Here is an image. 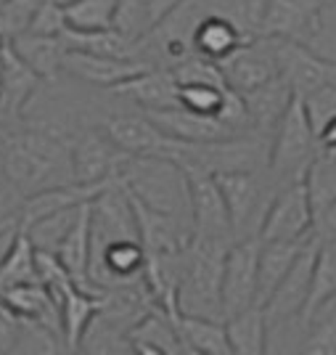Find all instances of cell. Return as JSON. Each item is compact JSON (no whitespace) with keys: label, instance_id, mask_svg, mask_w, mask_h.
<instances>
[{"label":"cell","instance_id":"60d3db41","mask_svg":"<svg viewBox=\"0 0 336 355\" xmlns=\"http://www.w3.org/2000/svg\"><path fill=\"white\" fill-rule=\"evenodd\" d=\"M312 234L318 241H326L328 236L336 234V199H331L326 207H321L315 212V220H312Z\"/></svg>","mask_w":336,"mask_h":355},{"label":"cell","instance_id":"52a82bcc","mask_svg":"<svg viewBox=\"0 0 336 355\" xmlns=\"http://www.w3.org/2000/svg\"><path fill=\"white\" fill-rule=\"evenodd\" d=\"M312 205L305 180L281 186L265 209L260 241H305L312 236Z\"/></svg>","mask_w":336,"mask_h":355},{"label":"cell","instance_id":"4dcf8cb0","mask_svg":"<svg viewBox=\"0 0 336 355\" xmlns=\"http://www.w3.org/2000/svg\"><path fill=\"white\" fill-rule=\"evenodd\" d=\"M77 355H135V347L127 329L96 315L77 345Z\"/></svg>","mask_w":336,"mask_h":355},{"label":"cell","instance_id":"484cf974","mask_svg":"<svg viewBox=\"0 0 336 355\" xmlns=\"http://www.w3.org/2000/svg\"><path fill=\"white\" fill-rule=\"evenodd\" d=\"M88 252H90V236H88V202H85L80 207V212H77V220L67 231V236L61 239V244L56 247L53 254H56V260L61 263V268L72 276V282L77 286L96 292L88 282Z\"/></svg>","mask_w":336,"mask_h":355},{"label":"cell","instance_id":"b9f144b4","mask_svg":"<svg viewBox=\"0 0 336 355\" xmlns=\"http://www.w3.org/2000/svg\"><path fill=\"white\" fill-rule=\"evenodd\" d=\"M180 6V0H146V21H148V32L154 30L159 21H164L167 16L175 11ZM146 32V35H148Z\"/></svg>","mask_w":336,"mask_h":355},{"label":"cell","instance_id":"44dd1931","mask_svg":"<svg viewBox=\"0 0 336 355\" xmlns=\"http://www.w3.org/2000/svg\"><path fill=\"white\" fill-rule=\"evenodd\" d=\"M51 297L56 300V308H59L61 337L67 342V347L77 353V345L82 340L85 329L101 311V295L82 289L77 284H67V286L56 289Z\"/></svg>","mask_w":336,"mask_h":355},{"label":"cell","instance_id":"ee69618b","mask_svg":"<svg viewBox=\"0 0 336 355\" xmlns=\"http://www.w3.org/2000/svg\"><path fill=\"white\" fill-rule=\"evenodd\" d=\"M321 250L326 252V254H328V257H331V260L336 263V234H334V236H328L326 241H321Z\"/></svg>","mask_w":336,"mask_h":355},{"label":"cell","instance_id":"e575fe53","mask_svg":"<svg viewBox=\"0 0 336 355\" xmlns=\"http://www.w3.org/2000/svg\"><path fill=\"white\" fill-rule=\"evenodd\" d=\"M225 85H177V106L193 112V114H204V117H218L222 98H225Z\"/></svg>","mask_w":336,"mask_h":355},{"label":"cell","instance_id":"ffe728a7","mask_svg":"<svg viewBox=\"0 0 336 355\" xmlns=\"http://www.w3.org/2000/svg\"><path fill=\"white\" fill-rule=\"evenodd\" d=\"M109 93L141 106V112H159L177 106V83L173 72L164 67H148L141 74L119 83Z\"/></svg>","mask_w":336,"mask_h":355},{"label":"cell","instance_id":"8d00e7d4","mask_svg":"<svg viewBox=\"0 0 336 355\" xmlns=\"http://www.w3.org/2000/svg\"><path fill=\"white\" fill-rule=\"evenodd\" d=\"M170 72H173L177 85H191V83H199V85H225L218 64L209 59H202L196 53H191L183 61H177L175 67H170Z\"/></svg>","mask_w":336,"mask_h":355},{"label":"cell","instance_id":"7c38bea8","mask_svg":"<svg viewBox=\"0 0 336 355\" xmlns=\"http://www.w3.org/2000/svg\"><path fill=\"white\" fill-rule=\"evenodd\" d=\"M186 186H188L191 236L231 244L233 241L231 218H228V209H225L215 175L186 173Z\"/></svg>","mask_w":336,"mask_h":355},{"label":"cell","instance_id":"7bdbcfd3","mask_svg":"<svg viewBox=\"0 0 336 355\" xmlns=\"http://www.w3.org/2000/svg\"><path fill=\"white\" fill-rule=\"evenodd\" d=\"M318 144L326 148H336V117H331L318 130Z\"/></svg>","mask_w":336,"mask_h":355},{"label":"cell","instance_id":"277c9868","mask_svg":"<svg viewBox=\"0 0 336 355\" xmlns=\"http://www.w3.org/2000/svg\"><path fill=\"white\" fill-rule=\"evenodd\" d=\"M318 148H321L318 133L307 117L302 101L294 96L270 135L267 162H265V173L270 178V183L281 189L297 180H305L307 167L318 154Z\"/></svg>","mask_w":336,"mask_h":355},{"label":"cell","instance_id":"6da1fadb","mask_svg":"<svg viewBox=\"0 0 336 355\" xmlns=\"http://www.w3.org/2000/svg\"><path fill=\"white\" fill-rule=\"evenodd\" d=\"M0 170L21 199L74 183L69 144L19 122L0 125Z\"/></svg>","mask_w":336,"mask_h":355},{"label":"cell","instance_id":"f546056e","mask_svg":"<svg viewBox=\"0 0 336 355\" xmlns=\"http://www.w3.org/2000/svg\"><path fill=\"white\" fill-rule=\"evenodd\" d=\"M30 282H40L37 279V250L30 236L21 228H16L8 250L0 257V289Z\"/></svg>","mask_w":336,"mask_h":355},{"label":"cell","instance_id":"ba28073f","mask_svg":"<svg viewBox=\"0 0 336 355\" xmlns=\"http://www.w3.org/2000/svg\"><path fill=\"white\" fill-rule=\"evenodd\" d=\"M257 260H260V239H238L225 250L222 273H220V302L225 321L254 305Z\"/></svg>","mask_w":336,"mask_h":355},{"label":"cell","instance_id":"8fae6325","mask_svg":"<svg viewBox=\"0 0 336 355\" xmlns=\"http://www.w3.org/2000/svg\"><path fill=\"white\" fill-rule=\"evenodd\" d=\"M331 0H265L260 35L310 45Z\"/></svg>","mask_w":336,"mask_h":355},{"label":"cell","instance_id":"ac0fdd59","mask_svg":"<svg viewBox=\"0 0 336 355\" xmlns=\"http://www.w3.org/2000/svg\"><path fill=\"white\" fill-rule=\"evenodd\" d=\"M247 40H251V37L231 16L215 14V11L199 16V21L191 30V51L202 59L215 61V64L228 59L236 48H241Z\"/></svg>","mask_w":336,"mask_h":355},{"label":"cell","instance_id":"8992f818","mask_svg":"<svg viewBox=\"0 0 336 355\" xmlns=\"http://www.w3.org/2000/svg\"><path fill=\"white\" fill-rule=\"evenodd\" d=\"M315 257H318V239L312 234L305 241V247L299 250L292 268L286 270V276L276 286V292L267 297V302L263 305L267 334L281 329V326L297 324V321L302 324V313H305L310 286H312Z\"/></svg>","mask_w":336,"mask_h":355},{"label":"cell","instance_id":"3957f363","mask_svg":"<svg viewBox=\"0 0 336 355\" xmlns=\"http://www.w3.org/2000/svg\"><path fill=\"white\" fill-rule=\"evenodd\" d=\"M119 183L138 202L180 218L191 225L188 186L186 173L173 159L164 157H125L119 167Z\"/></svg>","mask_w":336,"mask_h":355},{"label":"cell","instance_id":"9c48e42d","mask_svg":"<svg viewBox=\"0 0 336 355\" xmlns=\"http://www.w3.org/2000/svg\"><path fill=\"white\" fill-rule=\"evenodd\" d=\"M74 183L82 186H109L119 180V167L127 154H122L98 125H88L69 141Z\"/></svg>","mask_w":336,"mask_h":355},{"label":"cell","instance_id":"836d02e7","mask_svg":"<svg viewBox=\"0 0 336 355\" xmlns=\"http://www.w3.org/2000/svg\"><path fill=\"white\" fill-rule=\"evenodd\" d=\"M117 0H64L67 24L72 30H103L112 27Z\"/></svg>","mask_w":336,"mask_h":355},{"label":"cell","instance_id":"cb8c5ba5","mask_svg":"<svg viewBox=\"0 0 336 355\" xmlns=\"http://www.w3.org/2000/svg\"><path fill=\"white\" fill-rule=\"evenodd\" d=\"M8 45L40 80L61 77V61H64V51H67L61 37L21 32V35H16L14 40H8Z\"/></svg>","mask_w":336,"mask_h":355},{"label":"cell","instance_id":"d590c367","mask_svg":"<svg viewBox=\"0 0 336 355\" xmlns=\"http://www.w3.org/2000/svg\"><path fill=\"white\" fill-rule=\"evenodd\" d=\"M40 3L43 0H0V43H8L30 30Z\"/></svg>","mask_w":336,"mask_h":355},{"label":"cell","instance_id":"f1b7e54d","mask_svg":"<svg viewBox=\"0 0 336 355\" xmlns=\"http://www.w3.org/2000/svg\"><path fill=\"white\" fill-rule=\"evenodd\" d=\"M231 355H265L267 353V324L263 308L251 305L225 321Z\"/></svg>","mask_w":336,"mask_h":355},{"label":"cell","instance_id":"e0dca14e","mask_svg":"<svg viewBox=\"0 0 336 355\" xmlns=\"http://www.w3.org/2000/svg\"><path fill=\"white\" fill-rule=\"evenodd\" d=\"M40 77L16 56L8 43H0V125H16L24 106L40 88Z\"/></svg>","mask_w":336,"mask_h":355},{"label":"cell","instance_id":"7a4b0ae2","mask_svg":"<svg viewBox=\"0 0 336 355\" xmlns=\"http://www.w3.org/2000/svg\"><path fill=\"white\" fill-rule=\"evenodd\" d=\"M233 244V241H231ZM231 244L191 236L180 252V282L175 292V313L225 321L220 302L222 257Z\"/></svg>","mask_w":336,"mask_h":355},{"label":"cell","instance_id":"7402d4cb","mask_svg":"<svg viewBox=\"0 0 336 355\" xmlns=\"http://www.w3.org/2000/svg\"><path fill=\"white\" fill-rule=\"evenodd\" d=\"M0 302L14 313L16 318L43 324V326H48V329H56V331L61 334L56 300L51 297V292H48L40 282L16 284V286L0 289Z\"/></svg>","mask_w":336,"mask_h":355},{"label":"cell","instance_id":"1f68e13d","mask_svg":"<svg viewBox=\"0 0 336 355\" xmlns=\"http://www.w3.org/2000/svg\"><path fill=\"white\" fill-rule=\"evenodd\" d=\"M305 186L310 193L312 215L326 207L331 199H336V148H318L305 173Z\"/></svg>","mask_w":336,"mask_h":355},{"label":"cell","instance_id":"4fadbf2b","mask_svg":"<svg viewBox=\"0 0 336 355\" xmlns=\"http://www.w3.org/2000/svg\"><path fill=\"white\" fill-rule=\"evenodd\" d=\"M225 85L236 93H251V90L263 88L265 83L278 77L276 64V43L273 37L257 35L251 37L241 48H236L228 59L218 64Z\"/></svg>","mask_w":336,"mask_h":355},{"label":"cell","instance_id":"9a60e30c","mask_svg":"<svg viewBox=\"0 0 336 355\" xmlns=\"http://www.w3.org/2000/svg\"><path fill=\"white\" fill-rule=\"evenodd\" d=\"M103 135L127 157H161L170 144V135H164L143 114V112H114L98 122Z\"/></svg>","mask_w":336,"mask_h":355},{"label":"cell","instance_id":"30bf717a","mask_svg":"<svg viewBox=\"0 0 336 355\" xmlns=\"http://www.w3.org/2000/svg\"><path fill=\"white\" fill-rule=\"evenodd\" d=\"M276 64L278 77L292 88L297 98H305L318 88L336 80V59H328L305 43L294 40H276Z\"/></svg>","mask_w":336,"mask_h":355},{"label":"cell","instance_id":"5bb4252c","mask_svg":"<svg viewBox=\"0 0 336 355\" xmlns=\"http://www.w3.org/2000/svg\"><path fill=\"white\" fill-rule=\"evenodd\" d=\"M151 64L141 59H112V56H98V53H85V51H64V61H61V74L72 77L82 85L98 90H112L119 83L130 80L135 74L148 69Z\"/></svg>","mask_w":336,"mask_h":355},{"label":"cell","instance_id":"4316f807","mask_svg":"<svg viewBox=\"0 0 336 355\" xmlns=\"http://www.w3.org/2000/svg\"><path fill=\"white\" fill-rule=\"evenodd\" d=\"M173 324H175L177 337L186 350L202 355H231L225 321H209V318L173 313Z\"/></svg>","mask_w":336,"mask_h":355},{"label":"cell","instance_id":"ab89813d","mask_svg":"<svg viewBox=\"0 0 336 355\" xmlns=\"http://www.w3.org/2000/svg\"><path fill=\"white\" fill-rule=\"evenodd\" d=\"M19 334H21V318H16L14 313L0 302V355H14Z\"/></svg>","mask_w":336,"mask_h":355},{"label":"cell","instance_id":"d4e9b609","mask_svg":"<svg viewBox=\"0 0 336 355\" xmlns=\"http://www.w3.org/2000/svg\"><path fill=\"white\" fill-rule=\"evenodd\" d=\"M307 241V239H305ZM305 241H260V260H257V292H254V305L263 308L267 297L276 292L281 279L297 260Z\"/></svg>","mask_w":336,"mask_h":355},{"label":"cell","instance_id":"74e56055","mask_svg":"<svg viewBox=\"0 0 336 355\" xmlns=\"http://www.w3.org/2000/svg\"><path fill=\"white\" fill-rule=\"evenodd\" d=\"M112 27H114L119 35H125L127 40L138 43V40L148 32L146 0H117Z\"/></svg>","mask_w":336,"mask_h":355},{"label":"cell","instance_id":"2e32d148","mask_svg":"<svg viewBox=\"0 0 336 355\" xmlns=\"http://www.w3.org/2000/svg\"><path fill=\"white\" fill-rule=\"evenodd\" d=\"M127 196H130L132 218H135V228H138V241H141V247H143L146 254H173V252H180L188 244V223H183L180 218H173L167 212L148 207L143 202H138L132 193H127Z\"/></svg>","mask_w":336,"mask_h":355},{"label":"cell","instance_id":"f6af8a7d","mask_svg":"<svg viewBox=\"0 0 336 355\" xmlns=\"http://www.w3.org/2000/svg\"><path fill=\"white\" fill-rule=\"evenodd\" d=\"M186 355H202V353H193V350H186Z\"/></svg>","mask_w":336,"mask_h":355},{"label":"cell","instance_id":"bcb514c9","mask_svg":"<svg viewBox=\"0 0 336 355\" xmlns=\"http://www.w3.org/2000/svg\"><path fill=\"white\" fill-rule=\"evenodd\" d=\"M61 3H64V0H61Z\"/></svg>","mask_w":336,"mask_h":355},{"label":"cell","instance_id":"5b68a950","mask_svg":"<svg viewBox=\"0 0 336 355\" xmlns=\"http://www.w3.org/2000/svg\"><path fill=\"white\" fill-rule=\"evenodd\" d=\"M222 202L231 218L233 241L238 239H257L263 225L265 209L270 205L273 193L278 191L270 183L265 170H233L215 175Z\"/></svg>","mask_w":336,"mask_h":355},{"label":"cell","instance_id":"f35d334b","mask_svg":"<svg viewBox=\"0 0 336 355\" xmlns=\"http://www.w3.org/2000/svg\"><path fill=\"white\" fill-rule=\"evenodd\" d=\"M67 27L69 24H67V14H64V3L61 0H43L27 32L48 35V37H61Z\"/></svg>","mask_w":336,"mask_h":355},{"label":"cell","instance_id":"d6a6232c","mask_svg":"<svg viewBox=\"0 0 336 355\" xmlns=\"http://www.w3.org/2000/svg\"><path fill=\"white\" fill-rule=\"evenodd\" d=\"M82 205H77V207H67V209H59V212H51V215H45L40 220L30 223L27 228H21L30 241L35 244V250L40 252H56V247L61 244V239L67 236V231L72 228V223L77 220V212H80Z\"/></svg>","mask_w":336,"mask_h":355},{"label":"cell","instance_id":"d6986e66","mask_svg":"<svg viewBox=\"0 0 336 355\" xmlns=\"http://www.w3.org/2000/svg\"><path fill=\"white\" fill-rule=\"evenodd\" d=\"M164 135L183 141V144H212V141H228L238 138L233 135L218 117H204V114H193L180 106L173 109H159V112H143Z\"/></svg>","mask_w":336,"mask_h":355},{"label":"cell","instance_id":"83f0119b","mask_svg":"<svg viewBox=\"0 0 336 355\" xmlns=\"http://www.w3.org/2000/svg\"><path fill=\"white\" fill-rule=\"evenodd\" d=\"M61 40L72 51H85V53H98V56H112V59H138V45L119 35L114 27L103 30H72L67 27Z\"/></svg>","mask_w":336,"mask_h":355},{"label":"cell","instance_id":"603a6c76","mask_svg":"<svg viewBox=\"0 0 336 355\" xmlns=\"http://www.w3.org/2000/svg\"><path fill=\"white\" fill-rule=\"evenodd\" d=\"M294 98L292 88L283 83V77H276L270 83H265L263 88L244 93V101L249 109V119H251V133L260 135L270 146V135L276 130L278 119L283 117L286 106Z\"/></svg>","mask_w":336,"mask_h":355}]
</instances>
